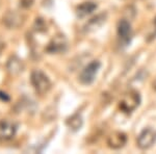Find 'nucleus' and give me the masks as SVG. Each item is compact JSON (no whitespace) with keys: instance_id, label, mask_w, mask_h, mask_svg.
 <instances>
[{"instance_id":"obj_1","label":"nucleus","mask_w":156,"mask_h":154,"mask_svg":"<svg viewBox=\"0 0 156 154\" xmlns=\"http://www.w3.org/2000/svg\"><path fill=\"white\" fill-rule=\"evenodd\" d=\"M30 81L36 92L40 95L46 94L51 89V81L49 77L41 70H34L31 72Z\"/></svg>"},{"instance_id":"obj_2","label":"nucleus","mask_w":156,"mask_h":154,"mask_svg":"<svg viewBox=\"0 0 156 154\" xmlns=\"http://www.w3.org/2000/svg\"><path fill=\"white\" fill-rule=\"evenodd\" d=\"M140 103V95L137 91L131 90L129 92H126L121 97L119 106L121 110L124 113H132L134 109H136Z\"/></svg>"},{"instance_id":"obj_3","label":"nucleus","mask_w":156,"mask_h":154,"mask_svg":"<svg viewBox=\"0 0 156 154\" xmlns=\"http://www.w3.org/2000/svg\"><path fill=\"white\" fill-rule=\"evenodd\" d=\"M100 67H101V64H100L99 60H93V62H90L87 67H84V69L79 74L80 83L85 85L92 84L95 81V79H96L97 73L99 71Z\"/></svg>"},{"instance_id":"obj_4","label":"nucleus","mask_w":156,"mask_h":154,"mask_svg":"<svg viewBox=\"0 0 156 154\" xmlns=\"http://www.w3.org/2000/svg\"><path fill=\"white\" fill-rule=\"evenodd\" d=\"M156 142V131L152 128H145L137 138V146L142 150H147Z\"/></svg>"},{"instance_id":"obj_5","label":"nucleus","mask_w":156,"mask_h":154,"mask_svg":"<svg viewBox=\"0 0 156 154\" xmlns=\"http://www.w3.org/2000/svg\"><path fill=\"white\" fill-rule=\"evenodd\" d=\"M68 48V40L64 34H57L49 42L46 51L50 54L62 53Z\"/></svg>"},{"instance_id":"obj_6","label":"nucleus","mask_w":156,"mask_h":154,"mask_svg":"<svg viewBox=\"0 0 156 154\" xmlns=\"http://www.w3.org/2000/svg\"><path fill=\"white\" fill-rule=\"evenodd\" d=\"M118 37L120 40V44L126 46L131 41L132 30L130 22L127 19H122L118 23Z\"/></svg>"},{"instance_id":"obj_7","label":"nucleus","mask_w":156,"mask_h":154,"mask_svg":"<svg viewBox=\"0 0 156 154\" xmlns=\"http://www.w3.org/2000/svg\"><path fill=\"white\" fill-rule=\"evenodd\" d=\"M17 126L9 120H0V141H9L15 136Z\"/></svg>"},{"instance_id":"obj_8","label":"nucleus","mask_w":156,"mask_h":154,"mask_svg":"<svg viewBox=\"0 0 156 154\" xmlns=\"http://www.w3.org/2000/svg\"><path fill=\"white\" fill-rule=\"evenodd\" d=\"M127 142V136L125 133L120 132V131H114L107 136L106 144L110 149L114 150H118L125 146Z\"/></svg>"},{"instance_id":"obj_9","label":"nucleus","mask_w":156,"mask_h":154,"mask_svg":"<svg viewBox=\"0 0 156 154\" xmlns=\"http://www.w3.org/2000/svg\"><path fill=\"white\" fill-rule=\"evenodd\" d=\"M3 23L9 28H18L24 23V16L16 11H9L3 17Z\"/></svg>"},{"instance_id":"obj_10","label":"nucleus","mask_w":156,"mask_h":154,"mask_svg":"<svg viewBox=\"0 0 156 154\" xmlns=\"http://www.w3.org/2000/svg\"><path fill=\"white\" fill-rule=\"evenodd\" d=\"M107 20V14L106 13H100V14L96 15L93 17L92 19L87 21V23L84 25L83 30L85 32H93L99 29L103 24H105Z\"/></svg>"},{"instance_id":"obj_11","label":"nucleus","mask_w":156,"mask_h":154,"mask_svg":"<svg viewBox=\"0 0 156 154\" xmlns=\"http://www.w3.org/2000/svg\"><path fill=\"white\" fill-rule=\"evenodd\" d=\"M6 69L9 74L19 75L20 73L23 72V69H24L23 62H22L18 56H12L11 59L7 60Z\"/></svg>"},{"instance_id":"obj_12","label":"nucleus","mask_w":156,"mask_h":154,"mask_svg":"<svg viewBox=\"0 0 156 154\" xmlns=\"http://www.w3.org/2000/svg\"><path fill=\"white\" fill-rule=\"evenodd\" d=\"M97 9V4L93 1H84L76 7V15L78 18H85Z\"/></svg>"},{"instance_id":"obj_13","label":"nucleus","mask_w":156,"mask_h":154,"mask_svg":"<svg viewBox=\"0 0 156 154\" xmlns=\"http://www.w3.org/2000/svg\"><path fill=\"white\" fill-rule=\"evenodd\" d=\"M66 124L68 125V127H69L71 130L77 131L82 127L83 120H82V117L79 115V113H75V115H73L70 118L67 119Z\"/></svg>"},{"instance_id":"obj_14","label":"nucleus","mask_w":156,"mask_h":154,"mask_svg":"<svg viewBox=\"0 0 156 154\" xmlns=\"http://www.w3.org/2000/svg\"><path fill=\"white\" fill-rule=\"evenodd\" d=\"M156 38V18L154 19L153 21V24H152V27H151L149 34H148V37H147V41L150 42L152 40H154Z\"/></svg>"},{"instance_id":"obj_15","label":"nucleus","mask_w":156,"mask_h":154,"mask_svg":"<svg viewBox=\"0 0 156 154\" xmlns=\"http://www.w3.org/2000/svg\"><path fill=\"white\" fill-rule=\"evenodd\" d=\"M20 1V5H21L23 9H28L34 4V0H19Z\"/></svg>"},{"instance_id":"obj_16","label":"nucleus","mask_w":156,"mask_h":154,"mask_svg":"<svg viewBox=\"0 0 156 154\" xmlns=\"http://www.w3.org/2000/svg\"><path fill=\"white\" fill-rule=\"evenodd\" d=\"M0 100L4 101V102H7V101H9V95H7L6 93L1 92V91H0Z\"/></svg>"},{"instance_id":"obj_17","label":"nucleus","mask_w":156,"mask_h":154,"mask_svg":"<svg viewBox=\"0 0 156 154\" xmlns=\"http://www.w3.org/2000/svg\"><path fill=\"white\" fill-rule=\"evenodd\" d=\"M4 47H5V44H4L3 42L0 40V54H1V52L3 51V49H4Z\"/></svg>"},{"instance_id":"obj_18","label":"nucleus","mask_w":156,"mask_h":154,"mask_svg":"<svg viewBox=\"0 0 156 154\" xmlns=\"http://www.w3.org/2000/svg\"><path fill=\"white\" fill-rule=\"evenodd\" d=\"M153 89H154L156 91V78H155V80L153 81Z\"/></svg>"}]
</instances>
